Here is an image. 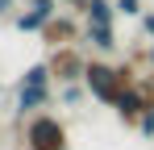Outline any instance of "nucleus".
I'll list each match as a JSON object with an SVG mask.
<instances>
[{"instance_id":"nucleus-1","label":"nucleus","mask_w":154,"mask_h":150,"mask_svg":"<svg viewBox=\"0 0 154 150\" xmlns=\"http://www.w3.org/2000/svg\"><path fill=\"white\" fill-rule=\"evenodd\" d=\"M83 83H88V92H92L96 100L117 104V100L133 88V71H129V67H108V63H88Z\"/></svg>"},{"instance_id":"nucleus-2","label":"nucleus","mask_w":154,"mask_h":150,"mask_svg":"<svg viewBox=\"0 0 154 150\" xmlns=\"http://www.w3.org/2000/svg\"><path fill=\"white\" fill-rule=\"evenodd\" d=\"M25 146L29 150H67V129L50 113H33L25 125Z\"/></svg>"},{"instance_id":"nucleus-3","label":"nucleus","mask_w":154,"mask_h":150,"mask_svg":"<svg viewBox=\"0 0 154 150\" xmlns=\"http://www.w3.org/2000/svg\"><path fill=\"white\" fill-rule=\"evenodd\" d=\"M54 17H58V0H29V8L17 17V29L21 33H42Z\"/></svg>"},{"instance_id":"nucleus-4","label":"nucleus","mask_w":154,"mask_h":150,"mask_svg":"<svg viewBox=\"0 0 154 150\" xmlns=\"http://www.w3.org/2000/svg\"><path fill=\"white\" fill-rule=\"evenodd\" d=\"M150 104H154L150 88H137V83H133V88H129V92H125L121 100H117L112 108H117V117H121L125 125H137V121H142V113H146Z\"/></svg>"},{"instance_id":"nucleus-5","label":"nucleus","mask_w":154,"mask_h":150,"mask_svg":"<svg viewBox=\"0 0 154 150\" xmlns=\"http://www.w3.org/2000/svg\"><path fill=\"white\" fill-rule=\"evenodd\" d=\"M50 71L63 79V83H71V79H83V71H88V63L79 58L71 46H58V54L50 58Z\"/></svg>"},{"instance_id":"nucleus-6","label":"nucleus","mask_w":154,"mask_h":150,"mask_svg":"<svg viewBox=\"0 0 154 150\" xmlns=\"http://www.w3.org/2000/svg\"><path fill=\"white\" fill-rule=\"evenodd\" d=\"M42 38H46L50 46H71V42H75V21H71V17H54V21L42 29Z\"/></svg>"},{"instance_id":"nucleus-7","label":"nucleus","mask_w":154,"mask_h":150,"mask_svg":"<svg viewBox=\"0 0 154 150\" xmlns=\"http://www.w3.org/2000/svg\"><path fill=\"white\" fill-rule=\"evenodd\" d=\"M46 104H50V88L21 83V92H17V108H21V113H38V108H46Z\"/></svg>"},{"instance_id":"nucleus-8","label":"nucleus","mask_w":154,"mask_h":150,"mask_svg":"<svg viewBox=\"0 0 154 150\" xmlns=\"http://www.w3.org/2000/svg\"><path fill=\"white\" fill-rule=\"evenodd\" d=\"M83 17H88V25H112V17H117V4H112V0H88Z\"/></svg>"},{"instance_id":"nucleus-9","label":"nucleus","mask_w":154,"mask_h":150,"mask_svg":"<svg viewBox=\"0 0 154 150\" xmlns=\"http://www.w3.org/2000/svg\"><path fill=\"white\" fill-rule=\"evenodd\" d=\"M83 38H88L96 50H117V33H112V25H88Z\"/></svg>"},{"instance_id":"nucleus-10","label":"nucleus","mask_w":154,"mask_h":150,"mask_svg":"<svg viewBox=\"0 0 154 150\" xmlns=\"http://www.w3.org/2000/svg\"><path fill=\"white\" fill-rule=\"evenodd\" d=\"M50 63H33V67H29L25 71V79H21V83H33V88H50Z\"/></svg>"},{"instance_id":"nucleus-11","label":"nucleus","mask_w":154,"mask_h":150,"mask_svg":"<svg viewBox=\"0 0 154 150\" xmlns=\"http://www.w3.org/2000/svg\"><path fill=\"white\" fill-rule=\"evenodd\" d=\"M117 17H142V0H112Z\"/></svg>"},{"instance_id":"nucleus-12","label":"nucleus","mask_w":154,"mask_h":150,"mask_svg":"<svg viewBox=\"0 0 154 150\" xmlns=\"http://www.w3.org/2000/svg\"><path fill=\"white\" fill-rule=\"evenodd\" d=\"M137 129H142L146 138H154V104L146 108V113H142V121H137Z\"/></svg>"},{"instance_id":"nucleus-13","label":"nucleus","mask_w":154,"mask_h":150,"mask_svg":"<svg viewBox=\"0 0 154 150\" xmlns=\"http://www.w3.org/2000/svg\"><path fill=\"white\" fill-rule=\"evenodd\" d=\"M79 96H83V92H79L75 83H67V88H63V104H79Z\"/></svg>"},{"instance_id":"nucleus-14","label":"nucleus","mask_w":154,"mask_h":150,"mask_svg":"<svg viewBox=\"0 0 154 150\" xmlns=\"http://www.w3.org/2000/svg\"><path fill=\"white\" fill-rule=\"evenodd\" d=\"M142 33L154 38V13H142Z\"/></svg>"},{"instance_id":"nucleus-15","label":"nucleus","mask_w":154,"mask_h":150,"mask_svg":"<svg viewBox=\"0 0 154 150\" xmlns=\"http://www.w3.org/2000/svg\"><path fill=\"white\" fill-rule=\"evenodd\" d=\"M13 4H17V0H0V17H8V13H13Z\"/></svg>"},{"instance_id":"nucleus-16","label":"nucleus","mask_w":154,"mask_h":150,"mask_svg":"<svg viewBox=\"0 0 154 150\" xmlns=\"http://www.w3.org/2000/svg\"><path fill=\"white\" fill-rule=\"evenodd\" d=\"M63 4H71V8H88V0H63Z\"/></svg>"},{"instance_id":"nucleus-17","label":"nucleus","mask_w":154,"mask_h":150,"mask_svg":"<svg viewBox=\"0 0 154 150\" xmlns=\"http://www.w3.org/2000/svg\"><path fill=\"white\" fill-rule=\"evenodd\" d=\"M146 58H150V63H154V46H150V50H146Z\"/></svg>"}]
</instances>
